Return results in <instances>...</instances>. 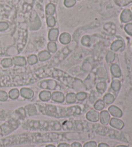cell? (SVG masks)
Returning a JSON list of instances; mask_svg holds the SVG:
<instances>
[{"label":"cell","instance_id":"6da1fadb","mask_svg":"<svg viewBox=\"0 0 132 147\" xmlns=\"http://www.w3.org/2000/svg\"><path fill=\"white\" fill-rule=\"evenodd\" d=\"M37 108L42 114L55 118L78 115L82 114L84 112V109L79 105H74L69 107H61L53 105L37 104Z\"/></svg>","mask_w":132,"mask_h":147},{"label":"cell","instance_id":"7a4b0ae2","mask_svg":"<svg viewBox=\"0 0 132 147\" xmlns=\"http://www.w3.org/2000/svg\"><path fill=\"white\" fill-rule=\"evenodd\" d=\"M23 127L31 130L60 131L62 130L61 123L55 121H34L28 120Z\"/></svg>","mask_w":132,"mask_h":147},{"label":"cell","instance_id":"3957f363","mask_svg":"<svg viewBox=\"0 0 132 147\" xmlns=\"http://www.w3.org/2000/svg\"><path fill=\"white\" fill-rule=\"evenodd\" d=\"M20 122L18 119H11L0 127V136H6L16 130L20 127Z\"/></svg>","mask_w":132,"mask_h":147},{"label":"cell","instance_id":"277c9868","mask_svg":"<svg viewBox=\"0 0 132 147\" xmlns=\"http://www.w3.org/2000/svg\"><path fill=\"white\" fill-rule=\"evenodd\" d=\"M57 86L56 81L53 80H47L41 81L39 83V86L44 90H54Z\"/></svg>","mask_w":132,"mask_h":147},{"label":"cell","instance_id":"5b68a950","mask_svg":"<svg viewBox=\"0 0 132 147\" xmlns=\"http://www.w3.org/2000/svg\"><path fill=\"white\" fill-rule=\"evenodd\" d=\"M70 87L73 89L74 90L77 91V92H82V91L85 92V90H87L85 85H84L83 81L77 78L73 79L72 83L70 84Z\"/></svg>","mask_w":132,"mask_h":147},{"label":"cell","instance_id":"8992f818","mask_svg":"<svg viewBox=\"0 0 132 147\" xmlns=\"http://www.w3.org/2000/svg\"><path fill=\"white\" fill-rule=\"evenodd\" d=\"M96 75L94 72H90L88 76V77L83 81L87 90H90L93 88L94 86L96 85Z\"/></svg>","mask_w":132,"mask_h":147},{"label":"cell","instance_id":"52a82bcc","mask_svg":"<svg viewBox=\"0 0 132 147\" xmlns=\"http://www.w3.org/2000/svg\"><path fill=\"white\" fill-rule=\"evenodd\" d=\"M100 113L96 110H90L86 112V119L91 123H96L99 121Z\"/></svg>","mask_w":132,"mask_h":147},{"label":"cell","instance_id":"ba28073f","mask_svg":"<svg viewBox=\"0 0 132 147\" xmlns=\"http://www.w3.org/2000/svg\"><path fill=\"white\" fill-rule=\"evenodd\" d=\"M110 127L115 128L116 130H121L125 127V123L123 120L120 119L119 118L117 117H112L110 119L109 122Z\"/></svg>","mask_w":132,"mask_h":147},{"label":"cell","instance_id":"9c48e42d","mask_svg":"<svg viewBox=\"0 0 132 147\" xmlns=\"http://www.w3.org/2000/svg\"><path fill=\"white\" fill-rule=\"evenodd\" d=\"M111 119V115L108 112V110H102L100 112L99 121L101 124L104 126H106L109 124V122Z\"/></svg>","mask_w":132,"mask_h":147},{"label":"cell","instance_id":"30bf717a","mask_svg":"<svg viewBox=\"0 0 132 147\" xmlns=\"http://www.w3.org/2000/svg\"><path fill=\"white\" fill-rule=\"evenodd\" d=\"M108 111L110 113V114L111 115H112L113 117L121 118V117H123V113L122 110L115 105L110 106L108 107Z\"/></svg>","mask_w":132,"mask_h":147},{"label":"cell","instance_id":"8fae6325","mask_svg":"<svg viewBox=\"0 0 132 147\" xmlns=\"http://www.w3.org/2000/svg\"><path fill=\"white\" fill-rule=\"evenodd\" d=\"M120 20L124 23H130L132 20V12L130 9H125L121 12Z\"/></svg>","mask_w":132,"mask_h":147},{"label":"cell","instance_id":"7c38bea8","mask_svg":"<svg viewBox=\"0 0 132 147\" xmlns=\"http://www.w3.org/2000/svg\"><path fill=\"white\" fill-rule=\"evenodd\" d=\"M53 101L58 103H63L65 101V96L61 92L55 91L52 94V99Z\"/></svg>","mask_w":132,"mask_h":147},{"label":"cell","instance_id":"4fadbf2b","mask_svg":"<svg viewBox=\"0 0 132 147\" xmlns=\"http://www.w3.org/2000/svg\"><path fill=\"white\" fill-rule=\"evenodd\" d=\"M20 93V96H22L23 98L26 99H32L34 96V91L32 90L31 88L26 87L21 88Z\"/></svg>","mask_w":132,"mask_h":147},{"label":"cell","instance_id":"5bb4252c","mask_svg":"<svg viewBox=\"0 0 132 147\" xmlns=\"http://www.w3.org/2000/svg\"><path fill=\"white\" fill-rule=\"evenodd\" d=\"M24 108L26 115H28V116H34V115L38 114V109L36 105H26Z\"/></svg>","mask_w":132,"mask_h":147},{"label":"cell","instance_id":"9a60e30c","mask_svg":"<svg viewBox=\"0 0 132 147\" xmlns=\"http://www.w3.org/2000/svg\"><path fill=\"white\" fill-rule=\"evenodd\" d=\"M124 46H125V42L123 40H121V39H117V40L113 41L111 45L110 49L111 51L114 52H117L122 49Z\"/></svg>","mask_w":132,"mask_h":147},{"label":"cell","instance_id":"2e32d148","mask_svg":"<svg viewBox=\"0 0 132 147\" xmlns=\"http://www.w3.org/2000/svg\"><path fill=\"white\" fill-rule=\"evenodd\" d=\"M110 72L112 76L115 78H119L122 75V72L120 67L117 64H112L110 67Z\"/></svg>","mask_w":132,"mask_h":147},{"label":"cell","instance_id":"e0dca14e","mask_svg":"<svg viewBox=\"0 0 132 147\" xmlns=\"http://www.w3.org/2000/svg\"><path fill=\"white\" fill-rule=\"evenodd\" d=\"M13 64L15 66L19 67H24L27 63L26 59L23 56H15L12 59Z\"/></svg>","mask_w":132,"mask_h":147},{"label":"cell","instance_id":"ac0fdd59","mask_svg":"<svg viewBox=\"0 0 132 147\" xmlns=\"http://www.w3.org/2000/svg\"><path fill=\"white\" fill-rule=\"evenodd\" d=\"M96 75V77H97V78L99 79V80H106L108 78L107 71L105 68L103 67H101L97 69Z\"/></svg>","mask_w":132,"mask_h":147},{"label":"cell","instance_id":"d6986e66","mask_svg":"<svg viewBox=\"0 0 132 147\" xmlns=\"http://www.w3.org/2000/svg\"><path fill=\"white\" fill-rule=\"evenodd\" d=\"M39 98L41 101L48 102L52 99V93L49 90H43L39 93Z\"/></svg>","mask_w":132,"mask_h":147},{"label":"cell","instance_id":"ffe728a7","mask_svg":"<svg viewBox=\"0 0 132 147\" xmlns=\"http://www.w3.org/2000/svg\"><path fill=\"white\" fill-rule=\"evenodd\" d=\"M37 56H38V58L39 61L43 62L51 59L52 56L48 51H43L39 52Z\"/></svg>","mask_w":132,"mask_h":147},{"label":"cell","instance_id":"44dd1931","mask_svg":"<svg viewBox=\"0 0 132 147\" xmlns=\"http://www.w3.org/2000/svg\"><path fill=\"white\" fill-rule=\"evenodd\" d=\"M71 40H72L71 36L70 34L67 32H63L59 36V41L63 45L69 44L71 42Z\"/></svg>","mask_w":132,"mask_h":147},{"label":"cell","instance_id":"7402d4cb","mask_svg":"<svg viewBox=\"0 0 132 147\" xmlns=\"http://www.w3.org/2000/svg\"><path fill=\"white\" fill-rule=\"evenodd\" d=\"M59 32L58 29L55 28H52L48 32V39L51 41L55 42L59 36Z\"/></svg>","mask_w":132,"mask_h":147},{"label":"cell","instance_id":"603a6c76","mask_svg":"<svg viewBox=\"0 0 132 147\" xmlns=\"http://www.w3.org/2000/svg\"><path fill=\"white\" fill-rule=\"evenodd\" d=\"M96 88L97 91L98 92L99 94H102L106 90L107 88V84L104 81H101L97 83L96 85Z\"/></svg>","mask_w":132,"mask_h":147},{"label":"cell","instance_id":"cb8c5ba5","mask_svg":"<svg viewBox=\"0 0 132 147\" xmlns=\"http://www.w3.org/2000/svg\"><path fill=\"white\" fill-rule=\"evenodd\" d=\"M67 104H73L77 101V98H76V94L73 92L68 93L65 96V101Z\"/></svg>","mask_w":132,"mask_h":147},{"label":"cell","instance_id":"d4e9b609","mask_svg":"<svg viewBox=\"0 0 132 147\" xmlns=\"http://www.w3.org/2000/svg\"><path fill=\"white\" fill-rule=\"evenodd\" d=\"M102 101H104L105 105H112L115 101V97L112 94L107 93L102 98Z\"/></svg>","mask_w":132,"mask_h":147},{"label":"cell","instance_id":"484cf974","mask_svg":"<svg viewBox=\"0 0 132 147\" xmlns=\"http://www.w3.org/2000/svg\"><path fill=\"white\" fill-rule=\"evenodd\" d=\"M8 95H9V98L10 99H12V100H15V99L19 98L20 96V90L18 88H12L9 91Z\"/></svg>","mask_w":132,"mask_h":147},{"label":"cell","instance_id":"4316f807","mask_svg":"<svg viewBox=\"0 0 132 147\" xmlns=\"http://www.w3.org/2000/svg\"><path fill=\"white\" fill-rule=\"evenodd\" d=\"M62 129L64 130H74V124L71 121H64L61 123Z\"/></svg>","mask_w":132,"mask_h":147},{"label":"cell","instance_id":"83f0119b","mask_svg":"<svg viewBox=\"0 0 132 147\" xmlns=\"http://www.w3.org/2000/svg\"><path fill=\"white\" fill-rule=\"evenodd\" d=\"M46 14L47 16H51L55 12V5L53 3H49L46 5L45 9Z\"/></svg>","mask_w":132,"mask_h":147},{"label":"cell","instance_id":"f1b7e54d","mask_svg":"<svg viewBox=\"0 0 132 147\" xmlns=\"http://www.w3.org/2000/svg\"><path fill=\"white\" fill-rule=\"evenodd\" d=\"M105 103L102 99H98L94 103V108L97 111H102L105 108Z\"/></svg>","mask_w":132,"mask_h":147},{"label":"cell","instance_id":"f546056e","mask_svg":"<svg viewBox=\"0 0 132 147\" xmlns=\"http://www.w3.org/2000/svg\"><path fill=\"white\" fill-rule=\"evenodd\" d=\"M111 88L114 92H119L121 88V83L119 80H113L111 83Z\"/></svg>","mask_w":132,"mask_h":147},{"label":"cell","instance_id":"4dcf8cb0","mask_svg":"<svg viewBox=\"0 0 132 147\" xmlns=\"http://www.w3.org/2000/svg\"><path fill=\"white\" fill-rule=\"evenodd\" d=\"M115 59V54L112 51H108L106 55V61L108 63H112Z\"/></svg>","mask_w":132,"mask_h":147},{"label":"cell","instance_id":"1f68e13d","mask_svg":"<svg viewBox=\"0 0 132 147\" xmlns=\"http://www.w3.org/2000/svg\"><path fill=\"white\" fill-rule=\"evenodd\" d=\"M47 49H48V51L50 53H55L57 50V46L56 43L54 41H50L48 43V45H47Z\"/></svg>","mask_w":132,"mask_h":147},{"label":"cell","instance_id":"d6a6232c","mask_svg":"<svg viewBox=\"0 0 132 147\" xmlns=\"http://www.w3.org/2000/svg\"><path fill=\"white\" fill-rule=\"evenodd\" d=\"M1 65L3 68H9L13 65V61L12 58H4L1 60Z\"/></svg>","mask_w":132,"mask_h":147},{"label":"cell","instance_id":"836d02e7","mask_svg":"<svg viewBox=\"0 0 132 147\" xmlns=\"http://www.w3.org/2000/svg\"><path fill=\"white\" fill-rule=\"evenodd\" d=\"M15 114L20 119H23L26 117V114L24 107H20L15 110Z\"/></svg>","mask_w":132,"mask_h":147},{"label":"cell","instance_id":"e575fe53","mask_svg":"<svg viewBox=\"0 0 132 147\" xmlns=\"http://www.w3.org/2000/svg\"><path fill=\"white\" fill-rule=\"evenodd\" d=\"M26 61H27L28 63L30 65H35L38 61V56H37L35 54H32V55H30V56H28L27 59H26Z\"/></svg>","mask_w":132,"mask_h":147},{"label":"cell","instance_id":"d590c367","mask_svg":"<svg viewBox=\"0 0 132 147\" xmlns=\"http://www.w3.org/2000/svg\"><path fill=\"white\" fill-rule=\"evenodd\" d=\"M81 44L84 47H90L92 44L91 39L89 36H84L81 39Z\"/></svg>","mask_w":132,"mask_h":147},{"label":"cell","instance_id":"8d00e7d4","mask_svg":"<svg viewBox=\"0 0 132 147\" xmlns=\"http://www.w3.org/2000/svg\"><path fill=\"white\" fill-rule=\"evenodd\" d=\"M46 23L48 27H51V28L54 27L55 26V24H56V20H55V18L53 16H47Z\"/></svg>","mask_w":132,"mask_h":147},{"label":"cell","instance_id":"74e56055","mask_svg":"<svg viewBox=\"0 0 132 147\" xmlns=\"http://www.w3.org/2000/svg\"><path fill=\"white\" fill-rule=\"evenodd\" d=\"M87 93L84 91L82 92H78L76 94V98H77V101H83L85 100L87 98Z\"/></svg>","mask_w":132,"mask_h":147},{"label":"cell","instance_id":"f35d334b","mask_svg":"<svg viewBox=\"0 0 132 147\" xmlns=\"http://www.w3.org/2000/svg\"><path fill=\"white\" fill-rule=\"evenodd\" d=\"M125 30L129 36H132V23H128L125 25Z\"/></svg>","mask_w":132,"mask_h":147},{"label":"cell","instance_id":"ab89813d","mask_svg":"<svg viewBox=\"0 0 132 147\" xmlns=\"http://www.w3.org/2000/svg\"><path fill=\"white\" fill-rule=\"evenodd\" d=\"M9 99V95L5 91L0 90V101H7Z\"/></svg>","mask_w":132,"mask_h":147},{"label":"cell","instance_id":"60d3db41","mask_svg":"<svg viewBox=\"0 0 132 147\" xmlns=\"http://www.w3.org/2000/svg\"><path fill=\"white\" fill-rule=\"evenodd\" d=\"M76 4V0H64V5L66 7L71 8Z\"/></svg>","mask_w":132,"mask_h":147},{"label":"cell","instance_id":"b9f144b4","mask_svg":"<svg viewBox=\"0 0 132 147\" xmlns=\"http://www.w3.org/2000/svg\"><path fill=\"white\" fill-rule=\"evenodd\" d=\"M83 147H97V144L95 141H89L84 143Z\"/></svg>","mask_w":132,"mask_h":147},{"label":"cell","instance_id":"7bdbcfd3","mask_svg":"<svg viewBox=\"0 0 132 147\" xmlns=\"http://www.w3.org/2000/svg\"><path fill=\"white\" fill-rule=\"evenodd\" d=\"M9 27L8 23L5 22H0V31H5Z\"/></svg>","mask_w":132,"mask_h":147},{"label":"cell","instance_id":"ee69618b","mask_svg":"<svg viewBox=\"0 0 132 147\" xmlns=\"http://www.w3.org/2000/svg\"><path fill=\"white\" fill-rule=\"evenodd\" d=\"M70 147H83V146H82L81 143L79 142H73L71 144Z\"/></svg>","mask_w":132,"mask_h":147},{"label":"cell","instance_id":"f6af8a7d","mask_svg":"<svg viewBox=\"0 0 132 147\" xmlns=\"http://www.w3.org/2000/svg\"><path fill=\"white\" fill-rule=\"evenodd\" d=\"M57 147H70V145L67 143H61L58 145Z\"/></svg>","mask_w":132,"mask_h":147},{"label":"cell","instance_id":"bcb514c9","mask_svg":"<svg viewBox=\"0 0 132 147\" xmlns=\"http://www.w3.org/2000/svg\"><path fill=\"white\" fill-rule=\"evenodd\" d=\"M97 147H110V146L106 143H100L99 145H97Z\"/></svg>","mask_w":132,"mask_h":147},{"label":"cell","instance_id":"7dc6e473","mask_svg":"<svg viewBox=\"0 0 132 147\" xmlns=\"http://www.w3.org/2000/svg\"><path fill=\"white\" fill-rule=\"evenodd\" d=\"M45 147H55V146L54 145H52V144H50V145H46Z\"/></svg>","mask_w":132,"mask_h":147},{"label":"cell","instance_id":"c3c4849f","mask_svg":"<svg viewBox=\"0 0 132 147\" xmlns=\"http://www.w3.org/2000/svg\"><path fill=\"white\" fill-rule=\"evenodd\" d=\"M117 147H129V146H126V145H119Z\"/></svg>","mask_w":132,"mask_h":147},{"label":"cell","instance_id":"681fc988","mask_svg":"<svg viewBox=\"0 0 132 147\" xmlns=\"http://www.w3.org/2000/svg\"><path fill=\"white\" fill-rule=\"evenodd\" d=\"M76 1H80V0H76Z\"/></svg>","mask_w":132,"mask_h":147},{"label":"cell","instance_id":"f907efd6","mask_svg":"<svg viewBox=\"0 0 132 147\" xmlns=\"http://www.w3.org/2000/svg\"><path fill=\"white\" fill-rule=\"evenodd\" d=\"M131 12H132V7H131Z\"/></svg>","mask_w":132,"mask_h":147},{"label":"cell","instance_id":"816d5d0a","mask_svg":"<svg viewBox=\"0 0 132 147\" xmlns=\"http://www.w3.org/2000/svg\"><path fill=\"white\" fill-rule=\"evenodd\" d=\"M131 45H132V42H131Z\"/></svg>","mask_w":132,"mask_h":147}]
</instances>
